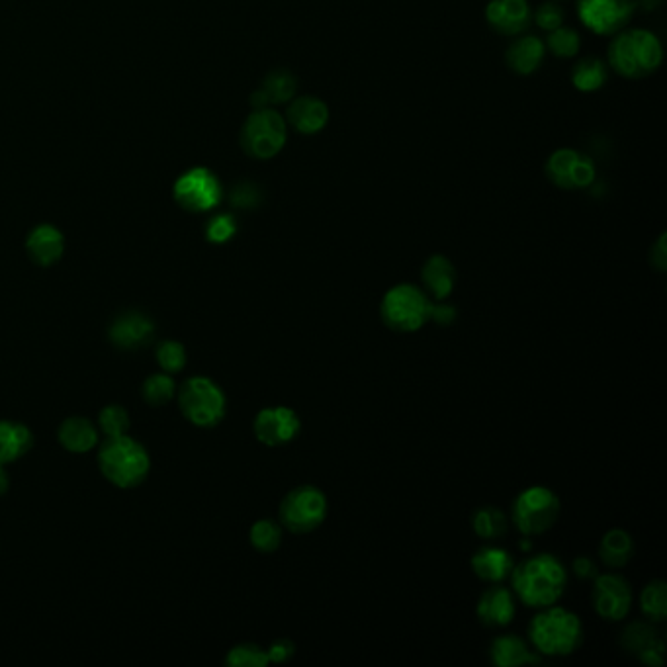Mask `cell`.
Masks as SVG:
<instances>
[{
  "mask_svg": "<svg viewBox=\"0 0 667 667\" xmlns=\"http://www.w3.org/2000/svg\"><path fill=\"white\" fill-rule=\"evenodd\" d=\"M249 538L259 552H274L282 542V529L278 523L263 519L253 525Z\"/></svg>",
  "mask_w": 667,
  "mask_h": 667,
  "instance_id": "1f68e13d",
  "label": "cell"
},
{
  "mask_svg": "<svg viewBox=\"0 0 667 667\" xmlns=\"http://www.w3.org/2000/svg\"><path fill=\"white\" fill-rule=\"evenodd\" d=\"M26 249L30 259L40 265V267H49L53 263H57L63 255L65 249V241L59 229H55L53 225H38L34 231H30L28 241H26Z\"/></svg>",
  "mask_w": 667,
  "mask_h": 667,
  "instance_id": "e0dca14e",
  "label": "cell"
},
{
  "mask_svg": "<svg viewBox=\"0 0 667 667\" xmlns=\"http://www.w3.org/2000/svg\"><path fill=\"white\" fill-rule=\"evenodd\" d=\"M529 636L544 656H570L581 646L583 628L578 615L550 605L534 617Z\"/></svg>",
  "mask_w": 667,
  "mask_h": 667,
  "instance_id": "3957f363",
  "label": "cell"
},
{
  "mask_svg": "<svg viewBox=\"0 0 667 667\" xmlns=\"http://www.w3.org/2000/svg\"><path fill=\"white\" fill-rule=\"evenodd\" d=\"M98 462L106 480L118 488H134L149 472L145 448L126 435L110 439L100 450Z\"/></svg>",
  "mask_w": 667,
  "mask_h": 667,
  "instance_id": "277c9868",
  "label": "cell"
},
{
  "mask_svg": "<svg viewBox=\"0 0 667 667\" xmlns=\"http://www.w3.org/2000/svg\"><path fill=\"white\" fill-rule=\"evenodd\" d=\"M157 362L165 372H180L186 364V351L180 343L165 341L157 351Z\"/></svg>",
  "mask_w": 667,
  "mask_h": 667,
  "instance_id": "d590c367",
  "label": "cell"
},
{
  "mask_svg": "<svg viewBox=\"0 0 667 667\" xmlns=\"http://www.w3.org/2000/svg\"><path fill=\"white\" fill-rule=\"evenodd\" d=\"M634 554V544L628 533L621 529H613L603 536L599 546L601 560L611 568H623Z\"/></svg>",
  "mask_w": 667,
  "mask_h": 667,
  "instance_id": "4316f807",
  "label": "cell"
},
{
  "mask_svg": "<svg viewBox=\"0 0 667 667\" xmlns=\"http://www.w3.org/2000/svg\"><path fill=\"white\" fill-rule=\"evenodd\" d=\"M486 20L501 36H519L531 26L533 14L527 0H490Z\"/></svg>",
  "mask_w": 667,
  "mask_h": 667,
  "instance_id": "9a60e30c",
  "label": "cell"
},
{
  "mask_svg": "<svg viewBox=\"0 0 667 667\" xmlns=\"http://www.w3.org/2000/svg\"><path fill=\"white\" fill-rule=\"evenodd\" d=\"M534 22H536L542 30L552 32V30H556V28L562 26V22H564V10H562L556 2H552V0L542 2V4L536 8V12H534Z\"/></svg>",
  "mask_w": 667,
  "mask_h": 667,
  "instance_id": "74e56055",
  "label": "cell"
},
{
  "mask_svg": "<svg viewBox=\"0 0 667 667\" xmlns=\"http://www.w3.org/2000/svg\"><path fill=\"white\" fill-rule=\"evenodd\" d=\"M255 437L267 446L288 445L294 441L302 429L300 417L294 409L278 405L259 411L255 419Z\"/></svg>",
  "mask_w": 667,
  "mask_h": 667,
  "instance_id": "5bb4252c",
  "label": "cell"
},
{
  "mask_svg": "<svg viewBox=\"0 0 667 667\" xmlns=\"http://www.w3.org/2000/svg\"><path fill=\"white\" fill-rule=\"evenodd\" d=\"M642 613L656 623H662L667 617V585L664 581H652L644 587L640 595Z\"/></svg>",
  "mask_w": 667,
  "mask_h": 667,
  "instance_id": "f546056e",
  "label": "cell"
},
{
  "mask_svg": "<svg viewBox=\"0 0 667 667\" xmlns=\"http://www.w3.org/2000/svg\"><path fill=\"white\" fill-rule=\"evenodd\" d=\"M380 312L390 329L398 333H413L429 321L431 302L421 288L413 284H398L386 292Z\"/></svg>",
  "mask_w": 667,
  "mask_h": 667,
  "instance_id": "5b68a950",
  "label": "cell"
},
{
  "mask_svg": "<svg viewBox=\"0 0 667 667\" xmlns=\"http://www.w3.org/2000/svg\"><path fill=\"white\" fill-rule=\"evenodd\" d=\"M327 517V497L313 486L290 491L280 503V523L296 534L315 531Z\"/></svg>",
  "mask_w": 667,
  "mask_h": 667,
  "instance_id": "9c48e42d",
  "label": "cell"
},
{
  "mask_svg": "<svg viewBox=\"0 0 667 667\" xmlns=\"http://www.w3.org/2000/svg\"><path fill=\"white\" fill-rule=\"evenodd\" d=\"M638 4L644 8V10H656L660 4H662V0H638Z\"/></svg>",
  "mask_w": 667,
  "mask_h": 667,
  "instance_id": "f6af8a7d",
  "label": "cell"
},
{
  "mask_svg": "<svg viewBox=\"0 0 667 667\" xmlns=\"http://www.w3.org/2000/svg\"><path fill=\"white\" fill-rule=\"evenodd\" d=\"M225 662L231 667H265L268 664V654L255 644H241L229 652Z\"/></svg>",
  "mask_w": 667,
  "mask_h": 667,
  "instance_id": "e575fe53",
  "label": "cell"
},
{
  "mask_svg": "<svg viewBox=\"0 0 667 667\" xmlns=\"http://www.w3.org/2000/svg\"><path fill=\"white\" fill-rule=\"evenodd\" d=\"M288 122L300 134L312 135L321 132L329 122V108L317 96H298L292 100L286 112Z\"/></svg>",
  "mask_w": 667,
  "mask_h": 667,
  "instance_id": "2e32d148",
  "label": "cell"
},
{
  "mask_svg": "<svg viewBox=\"0 0 667 667\" xmlns=\"http://www.w3.org/2000/svg\"><path fill=\"white\" fill-rule=\"evenodd\" d=\"M560 517V499L548 488L533 486L521 491L513 505V523L527 536L546 533Z\"/></svg>",
  "mask_w": 667,
  "mask_h": 667,
  "instance_id": "52a82bcc",
  "label": "cell"
},
{
  "mask_svg": "<svg viewBox=\"0 0 667 667\" xmlns=\"http://www.w3.org/2000/svg\"><path fill=\"white\" fill-rule=\"evenodd\" d=\"M548 49L556 55V57H562V59H570L574 55H578L579 47H581V38H579L578 32L572 30V28H556L548 34Z\"/></svg>",
  "mask_w": 667,
  "mask_h": 667,
  "instance_id": "4dcf8cb0",
  "label": "cell"
},
{
  "mask_svg": "<svg viewBox=\"0 0 667 667\" xmlns=\"http://www.w3.org/2000/svg\"><path fill=\"white\" fill-rule=\"evenodd\" d=\"M634 0H579V20L597 36L619 34L634 14Z\"/></svg>",
  "mask_w": 667,
  "mask_h": 667,
  "instance_id": "8fae6325",
  "label": "cell"
},
{
  "mask_svg": "<svg viewBox=\"0 0 667 667\" xmlns=\"http://www.w3.org/2000/svg\"><path fill=\"white\" fill-rule=\"evenodd\" d=\"M656 632L652 630V626L646 624H632L626 628L623 636V644L630 650V652H642L646 650L652 642H656Z\"/></svg>",
  "mask_w": 667,
  "mask_h": 667,
  "instance_id": "8d00e7d4",
  "label": "cell"
},
{
  "mask_svg": "<svg viewBox=\"0 0 667 667\" xmlns=\"http://www.w3.org/2000/svg\"><path fill=\"white\" fill-rule=\"evenodd\" d=\"M507 65L519 75L534 73L544 59V44L536 36L517 38L505 53Z\"/></svg>",
  "mask_w": 667,
  "mask_h": 667,
  "instance_id": "cb8c5ba5",
  "label": "cell"
},
{
  "mask_svg": "<svg viewBox=\"0 0 667 667\" xmlns=\"http://www.w3.org/2000/svg\"><path fill=\"white\" fill-rule=\"evenodd\" d=\"M288 137L286 120L272 108H255L243 124L239 135L243 151L259 161L276 157Z\"/></svg>",
  "mask_w": 667,
  "mask_h": 667,
  "instance_id": "8992f818",
  "label": "cell"
},
{
  "mask_svg": "<svg viewBox=\"0 0 667 667\" xmlns=\"http://www.w3.org/2000/svg\"><path fill=\"white\" fill-rule=\"evenodd\" d=\"M574 574L578 576L579 579H595L599 576L597 572V566L593 564V560L581 556L576 562H574Z\"/></svg>",
  "mask_w": 667,
  "mask_h": 667,
  "instance_id": "7bdbcfd3",
  "label": "cell"
},
{
  "mask_svg": "<svg viewBox=\"0 0 667 667\" xmlns=\"http://www.w3.org/2000/svg\"><path fill=\"white\" fill-rule=\"evenodd\" d=\"M184 417L198 427H214L225 415V396L208 378H190L178 396Z\"/></svg>",
  "mask_w": 667,
  "mask_h": 667,
  "instance_id": "ba28073f",
  "label": "cell"
},
{
  "mask_svg": "<svg viewBox=\"0 0 667 667\" xmlns=\"http://www.w3.org/2000/svg\"><path fill=\"white\" fill-rule=\"evenodd\" d=\"M591 601L599 617L607 621H623L632 607V591L621 576L603 574L595 578Z\"/></svg>",
  "mask_w": 667,
  "mask_h": 667,
  "instance_id": "4fadbf2b",
  "label": "cell"
},
{
  "mask_svg": "<svg viewBox=\"0 0 667 667\" xmlns=\"http://www.w3.org/2000/svg\"><path fill=\"white\" fill-rule=\"evenodd\" d=\"M34 443L28 427L20 423L0 421V466L26 454Z\"/></svg>",
  "mask_w": 667,
  "mask_h": 667,
  "instance_id": "d4e9b609",
  "label": "cell"
},
{
  "mask_svg": "<svg viewBox=\"0 0 667 667\" xmlns=\"http://www.w3.org/2000/svg\"><path fill=\"white\" fill-rule=\"evenodd\" d=\"M231 204L235 208H255L259 206L261 202V190L253 184V182H239L233 190H231V196H229Z\"/></svg>",
  "mask_w": 667,
  "mask_h": 667,
  "instance_id": "ab89813d",
  "label": "cell"
},
{
  "mask_svg": "<svg viewBox=\"0 0 667 667\" xmlns=\"http://www.w3.org/2000/svg\"><path fill=\"white\" fill-rule=\"evenodd\" d=\"M421 278H423V284H425V290L435 298V300H445L452 290H454V284H456V270H454V265L443 257V255H433L425 267H423V272H421Z\"/></svg>",
  "mask_w": 667,
  "mask_h": 667,
  "instance_id": "7402d4cb",
  "label": "cell"
},
{
  "mask_svg": "<svg viewBox=\"0 0 667 667\" xmlns=\"http://www.w3.org/2000/svg\"><path fill=\"white\" fill-rule=\"evenodd\" d=\"M511 579L515 593L525 605L544 609L564 595L568 574L554 556L540 554L513 568Z\"/></svg>",
  "mask_w": 667,
  "mask_h": 667,
  "instance_id": "6da1fadb",
  "label": "cell"
},
{
  "mask_svg": "<svg viewBox=\"0 0 667 667\" xmlns=\"http://www.w3.org/2000/svg\"><path fill=\"white\" fill-rule=\"evenodd\" d=\"M173 194L182 210L202 214L214 210L222 202V182L210 169L194 167L177 178Z\"/></svg>",
  "mask_w": 667,
  "mask_h": 667,
  "instance_id": "30bf717a",
  "label": "cell"
},
{
  "mask_svg": "<svg viewBox=\"0 0 667 667\" xmlns=\"http://www.w3.org/2000/svg\"><path fill=\"white\" fill-rule=\"evenodd\" d=\"M155 333L153 323L137 313H128L120 317L112 329H110V339L122 349H139L151 341Z\"/></svg>",
  "mask_w": 667,
  "mask_h": 667,
  "instance_id": "ffe728a7",
  "label": "cell"
},
{
  "mask_svg": "<svg viewBox=\"0 0 667 667\" xmlns=\"http://www.w3.org/2000/svg\"><path fill=\"white\" fill-rule=\"evenodd\" d=\"M235 231H237L235 218L229 214H220L208 222L206 237L212 243H227L235 235Z\"/></svg>",
  "mask_w": 667,
  "mask_h": 667,
  "instance_id": "f35d334b",
  "label": "cell"
},
{
  "mask_svg": "<svg viewBox=\"0 0 667 667\" xmlns=\"http://www.w3.org/2000/svg\"><path fill=\"white\" fill-rule=\"evenodd\" d=\"M474 574L488 583H499L513 572V560L507 550L497 546H484L472 558Z\"/></svg>",
  "mask_w": 667,
  "mask_h": 667,
  "instance_id": "44dd1931",
  "label": "cell"
},
{
  "mask_svg": "<svg viewBox=\"0 0 667 667\" xmlns=\"http://www.w3.org/2000/svg\"><path fill=\"white\" fill-rule=\"evenodd\" d=\"M267 654L268 662H276V664L286 662V660H290L294 656V644L288 642V640H278V642H274L270 646Z\"/></svg>",
  "mask_w": 667,
  "mask_h": 667,
  "instance_id": "60d3db41",
  "label": "cell"
},
{
  "mask_svg": "<svg viewBox=\"0 0 667 667\" xmlns=\"http://www.w3.org/2000/svg\"><path fill=\"white\" fill-rule=\"evenodd\" d=\"M572 83L581 92H595L607 83V67L597 57H585L579 61L572 75Z\"/></svg>",
  "mask_w": 667,
  "mask_h": 667,
  "instance_id": "83f0119b",
  "label": "cell"
},
{
  "mask_svg": "<svg viewBox=\"0 0 667 667\" xmlns=\"http://www.w3.org/2000/svg\"><path fill=\"white\" fill-rule=\"evenodd\" d=\"M490 656L491 662L497 667H517L538 662V658L529 650L527 642L513 634H505L493 640Z\"/></svg>",
  "mask_w": 667,
  "mask_h": 667,
  "instance_id": "603a6c76",
  "label": "cell"
},
{
  "mask_svg": "<svg viewBox=\"0 0 667 667\" xmlns=\"http://www.w3.org/2000/svg\"><path fill=\"white\" fill-rule=\"evenodd\" d=\"M546 175L564 190H579L595 180V163L576 149H558L546 163Z\"/></svg>",
  "mask_w": 667,
  "mask_h": 667,
  "instance_id": "7c38bea8",
  "label": "cell"
},
{
  "mask_svg": "<svg viewBox=\"0 0 667 667\" xmlns=\"http://www.w3.org/2000/svg\"><path fill=\"white\" fill-rule=\"evenodd\" d=\"M296 89H298V81L290 71L274 69L265 77L259 90L253 92L251 104L253 108H268L272 104H284L294 98Z\"/></svg>",
  "mask_w": 667,
  "mask_h": 667,
  "instance_id": "ac0fdd59",
  "label": "cell"
},
{
  "mask_svg": "<svg viewBox=\"0 0 667 667\" xmlns=\"http://www.w3.org/2000/svg\"><path fill=\"white\" fill-rule=\"evenodd\" d=\"M476 611L478 619L486 626H507L515 617V599L509 589L491 587L480 597Z\"/></svg>",
  "mask_w": 667,
  "mask_h": 667,
  "instance_id": "d6986e66",
  "label": "cell"
},
{
  "mask_svg": "<svg viewBox=\"0 0 667 667\" xmlns=\"http://www.w3.org/2000/svg\"><path fill=\"white\" fill-rule=\"evenodd\" d=\"M96 429L85 417H71L59 427V443L69 452H89L96 445Z\"/></svg>",
  "mask_w": 667,
  "mask_h": 667,
  "instance_id": "484cf974",
  "label": "cell"
},
{
  "mask_svg": "<svg viewBox=\"0 0 667 667\" xmlns=\"http://www.w3.org/2000/svg\"><path fill=\"white\" fill-rule=\"evenodd\" d=\"M143 398L151 405H165L175 396V382L165 374H155L143 384Z\"/></svg>",
  "mask_w": 667,
  "mask_h": 667,
  "instance_id": "836d02e7",
  "label": "cell"
},
{
  "mask_svg": "<svg viewBox=\"0 0 667 667\" xmlns=\"http://www.w3.org/2000/svg\"><path fill=\"white\" fill-rule=\"evenodd\" d=\"M507 517L497 507H482L472 517L474 533L484 540H497L507 533Z\"/></svg>",
  "mask_w": 667,
  "mask_h": 667,
  "instance_id": "f1b7e54d",
  "label": "cell"
},
{
  "mask_svg": "<svg viewBox=\"0 0 667 667\" xmlns=\"http://www.w3.org/2000/svg\"><path fill=\"white\" fill-rule=\"evenodd\" d=\"M650 263L652 267L658 268L660 272H664L667 268V249H666V233L660 235V239L656 241V245L652 247L650 253Z\"/></svg>",
  "mask_w": 667,
  "mask_h": 667,
  "instance_id": "b9f144b4",
  "label": "cell"
},
{
  "mask_svg": "<svg viewBox=\"0 0 667 667\" xmlns=\"http://www.w3.org/2000/svg\"><path fill=\"white\" fill-rule=\"evenodd\" d=\"M429 319H435L439 325H450L456 319V312L452 306H431Z\"/></svg>",
  "mask_w": 667,
  "mask_h": 667,
  "instance_id": "ee69618b",
  "label": "cell"
},
{
  "mask_svg": "<svg viewBox=\"0 0 667 667\" xmlns=\"http://www.w3.org/2000/svg\"><path fill=\"white\" fill-rule=\"evenodd\" d=\"M8 491V474L4 472V468L0 466V495H4Z\"/></svg>",
  "mask_w": 667,
  "mask_h": 667,
  "instance_id": "bcb514c9",
  "label": "cell"
},
{
  "mask_svg": "<svg viewBox=\"0 0 667 667\" xmlns=\"http://www.w3.org/2000/svg\"><path fill=\"white\" fill-rule=\"evenodd\" d=\"M662 42L650 30L621 32L609 45V65L624 79H646L662 65Z\"/></svg>",
  "mask_w": 667,
  "mask_h": 667,
  "instance_id": "7a4b0ae2",
  "label": "cell"
},
{
  "mask_svg": "<svg viewBox=\"0 0 667 667\" xmlns=\"http://www.w3.org/2000/svg\"><path fill=\"white\" fill-rule=\"evenodd\" d=\"M100 429L108 435V439H114V437H124L130 429V415L124 407L120 405H108L102 409L100 417Z\"/></svg>",
  "mask_w": 667,
  "mask_h": 667,
  "instance_id": "d6a6232c",
  "label": "cell"
}]
</instances>
